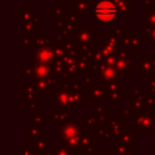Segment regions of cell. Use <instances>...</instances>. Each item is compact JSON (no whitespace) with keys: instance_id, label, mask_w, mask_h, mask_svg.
Listing matches in <instances>:
<instances>
[{"instance_id":"cell-1","label":"cell","mask_w":155,"mask_h":155,"mask_svg":"<svg viewBox=\"0 0 155 155\" xmlns=\"http://www.w3.org/2000/svg\"><path fill=\"white\" fill-rule=\"evenodd\" d=\"M116 13H117L116 6L111 1H108V0H103V1L98 2L97 6L94 7V16L101 22L113 21L115 18Z\"/></svg>"}]
</instances>
